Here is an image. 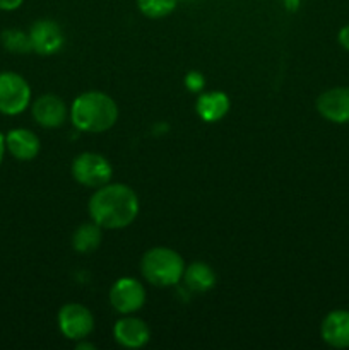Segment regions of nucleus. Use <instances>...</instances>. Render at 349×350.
I'll return each instance as SVG.
<instances>
[{
  "instance_id": "f257e3e1",
  "label": "nucleus",
  "mask_w": 349,
  "mask_h": 350,
  "mask_svg": "<svg viewBox=\"0 0 349 350\" xmlns=\"http://www.w3.org/2000/svg\"><path fill=\"white\" fill-rule=\"evenodd\" d=\"M89 215L101 229H123L135 221L139 214V198L123 183H106L96 188L89 198Z\"/></svg>"
},
{
  "instance_id": "f03ea898",
  "label": "nucleus",
  "mask_w": 349,
  "mask_h": 350,
  "mask_svg": "<svg viewBox=\"0 0 349 350\" xmlns=\"http://www.w3.org/2000/svg\"><path fill=\"white\" fill-rule=\"evenodd\" d=\"M70 120L75 129L81 132L101 133L112 129L116 123L118 106L105 92H82L72 103Z\"/></svg>"
},
{
  "instance_id": "7ed1b4c3",
  "label": "nucleus",
  "mask_w": 349,
  "mask_h": 350,
  "mask_svg": "<svg viewBox=\"0 0 349 350\" xmlns=\"http://www.w3.org/2000/svg\"><path fill=\"white\" fill-rule=\"evenodd\" d=\"M140 272L151 286L171 287L183 279L185 263L174 250L157 246L142 256Z\"/></svg>"
},
{
  "instance_id": "20e7f679",
  "label": "nucleus",
  "mask_w": 349,
  "mask_h": 350,
  "mask_svg": "<svg viewBox=\"0 0 349 350\" xmlns=\"http://www.w3.org/2000/svg\"><path fill=\"white\" fill-rule=\"evenodd\" d=\"M31 103V88L23 75L0 72V113L7 116L21 115Z\"/></svg>"
},
{
  "instance_id": "39448f33",
  "label": "nucleus",
  "mask_w": 349,
  "mask_h": 350,
  "mask_svg": "<svg viewBox=\"0 0 349 350\" xmlns=\"http://www.w3.org/2000/svg\"><path fill=\"white\" fill-rule=\"evenodd\" d=\"M72 176L82 187L99 188L109 183L113 170L108 159L101 154L82 152L72 163Z\"/></svg>"
},
{
  "instance_id": "423d86ee",
  "label": "nucleus",
  "mask_w": 349,
  "mask_h": 350,
  "mask_svg": "<svg viewBox=\"0 0 349 350\" xmlns=\"http://www.w3.org/2000/svg\"><path fill=\"white\" fill-rule=\"evenodd\" d=\"M58 328L68 340H84L94 330V317L82 304H65L58 311Z\"/></svg>"
},
{
  "instance_id": "0eeeda50",
  "label": "nucleus",
  "mask_w": 349,
  "mask_h": 350,
  "mask_svg": "<svg viewBox=\"0 0 349 350\" xmlns=\"http://www.w3.org/2000/svg\"><path fill=\"white\" fill-rule=\"evenodd\" d=\"M109 303L122 314H132L146 304V289L132 277L118 279L109 289Z\"/></svg>"
},
{
  "instance_id": "6e6552de",
  "label": "nucleus",
  "mask_w": 349,
  "mask_h": 350,
  "mask_svg": "<svg viewBox=\"0 0 349 350\" xmlns=\"http://www.w3.org/2000/svg\"><path fill=\"white\" fill-rule=\"evenodd\" d=\"M29 40L33 51L38 55H55L62 50L65 43V36L62 27L51 19H40L31 26Z\"/></svg>"
},
{
  "instance_id": "1a4fd4ad",
  "label": "nucleus",
  "mask_w": 349,
  "mask_h": 350,
  "mask_svg": "<svg viewBox=\"0 0 349 350\" xmlns=\"http://www.w3.org/2000/svg\"><path fill=\"white\" fill-rule=\"evenodd\" d=\"M317 111L332 123H349V88H332L317 99Z\"/></svg>"
},
{
  "instance_id": "9d476101",
  "label": "nucleus",
  "mask_w": 349,
  "mask_h": 350,
  "mask_svg": "<svg viewBox=\"0 0 349 350\" xmlns=\"http://www.w3.org/2000/svg\"><path fill=\"white\" fill-rule=\"evenodd\" d=\"M31 113H33L34 122L43 129H58L60 125H64L65 118H67L65 103L55 94L40 96L31 106Z\"/></svg>"
},
{
  "instance_id": "9b49d317",
  "label": "nucleus",
  "mask_w": 349,
  "mask_h": 350,
  "mask_svg": "<svg viewBox=\"0 0 349 350\" xmlns=\"http://www.w3.org/2000/svg\"><path fill=\"white\" fill-rule=\"evenodd\" d=\"M113 337L116 344L125 349H140L149 342L151 332L149 327L142 320L133 317L122 318L113 327Z\"/></svg>"
},
{
  "instance_id": "f8f14e48",
  "label": "nucleus",
  "mask_w": 349,
  "mask_h": 350,
  "mask_svg": "<svg viewBox=\"0 0 349 350\" xmlns=\"http://www.w3.org/2000/svg\"><path fill=\"white\" fill-rule=\"evenodd\" d=\"M320 335L327 345L334 349L349 347V311L335 310L324 318Z\"/></svg>"
},
{
  "instance_id": "ddd939ff",
  "label": "nucleus",
  "mask_w": 349,
  "mask_h": 350,
  "mask_svg": "<svg viewBox=\"0 0 349 350\" xmlns=\"http://www.w3.org/2000/svg\"><path fill=\"white\" fill-rule=\"evenodd\" d=\"M40 147L38 135L27 129H12L5 135L7 152L17 161H33L40 154Z\"/></svg>"
},
{
  "instance_id": "4468645a",
  "label": "nucleus",
  "mask_w": 349,
  "mask_h": 350,
  "mask_svg": "<svg viewBox=\"0 0 349 350\" xmlns=\"http://www.w3.org/2000/svg\"><path fill=\"white\" fill-rule=\"evenodd\" d=\"M195 109H197V115L201 116L202 122H219L229 111V98L221 91L204 92V94L198 96Z\"/></svg>"
},
{
  "instance_id": "2eb2a0df",
  "label": "nucleus",
  "mask_w": 349,
  "mask_h": 350,
  "mask_svg": "<svg viewBox=\"0 0 349 350\" xmlns=\"http://www.w3.org/2000/svg\"><path fill=\"white\" fill-rule=\"evenodd\" d=\"M183 280L188 289L194 293H207L216 284V273L211 265L204 262H195L192 265L185 267Z\"/></svg>"
},
{
  "instance_id": "dca6fc26",
  "label": "nucleus",
  "mask_w": 349,
  "mask_h": 350,
  "mask_svg": "<svg viewBox=\"0 0 349 350\" xmlns=\"http://www.w3.org/2000/svg\"><path fill=\"white\" fill-rule=\"evenodd\" d=\"M103 229L96 222H88V224L79 226L72 234V248L77 253H91L101 245Z\"/></svg>"
},
{
  "instance_id": "f3484780",
  "label": "nucleus",
  "mask_w": 349,
  "mask_h": 350,
  "mask_svg": "<svg viewBox=\"0 0 349 350\" xmlns=\"http://www.w3.org/2000/svg\"><path fill=\"white\" fill-rule=\"evenodd\" d=\"M0 43L5 48L7 51L16 55H26L33 51L31 46L29 33H24V31L16 29V27H10V29H3L0 33Z\"/></svg>"
},
{
  "instance_id": "a211bd4d",
  "label": "nucleus",
  "mask_w": 349,
  "mask_h": 350,
  "mask_svg": "<svg viewBox=\"0 0 349 350\" xmlns=\"http://www.w3.org/2000/svg\"><path fill=\"white\" fill-rule=\"evenodd\" d=\"M178 0H137V7L140 12L149 19H161L166 17L177 9Z\"/></svg>"
},
{
  "instance_id": "6ab92c4d",
  "label": "nucleus",
  "mask_w": 349,
  "mask_h": 350,
  "mask_svg": "<svg viewBox=\"0 0 349 350\" xmlns=\"http://www.w3.org/2000/svg\"><path fill=\"white\" fill-rule=\"evenodd\" d=\"M205 85V79L201 72L192 70L185 75V88L192 92H201Z\"/></svg>"
},
{
  "instance_id": "aec40b11",
  "label": "nucleus",
  "mask_w": 349,
  "mask_h": 350,
  "mask_svg": "<svg viewBox=\"0 0 349 350\" xmlns=\"http://www.w3.org/2000/svg\"><path fill=\"white\" fill-rule=\"evenodd\" d=\"M24 0H0V10L3 12H12V10L19 9L23 5Z\"/></svg>"
},
{
  "instance_id": "412c9836",
  "label": "nucleus",
  "mask_w": 349,
  "mask_h": 350,
  "mask_svg": "<svg viewBox=\"0 0 349 350\" xmlns=\"http://www.w3.org/2000/svg\"><path fill=\"white\" fill-rule=\"evenodd\" d=\"M337 41L346 51H349V24H346L344 27H341V31H339L337 34Z\"/></svg>"
},
{
  "instance_id": "4be33fe9",
  "label": "nucleus",
  "mask_w": 349,
  "mask_h": 350,
  "mask_svg": "<svg viewBox=\"0 0 349 350\" xmlns=\"http://www.w3.org/2000/svg\"><path fill=\"white\" fill-rule=\"evenodd\" d=\"M5 137H3V133L0 132V166H2L3 163V156H5Z\"/></svg>"
},
{
  "instance_id": "5701e85b",
  "label": "nucleus",
  "mask_w": 349,
  "mask_h": 350,
  "mask_svg": "<svg viewBox=\"0 0 349 350\" xmlns=\"http://www.w3.org/2000/svg\"><path fill=\"white\" fill-rule=\"evenodd\" d=\"M82 349H94V344H84V342L82 340H79V344H77V350H82Z\"/></svg>"
},
{
  "instance_id": "b1692460",
  "label": "nucleus",
  "mask_w": 349,
  "mask_h": 350,
  "mask_svg": "<svg viewBox=\"0 0 349 350\" xmlns=\"http://www.w3.org/2000/svg\"><path fill=\"white\" fill-rule=\"evenodd\" d=\"M286 3H287V5H289V7H291V10H293V9H294V7H296V5H298V0H286Z\"/></svg>"
}]
</instances>
